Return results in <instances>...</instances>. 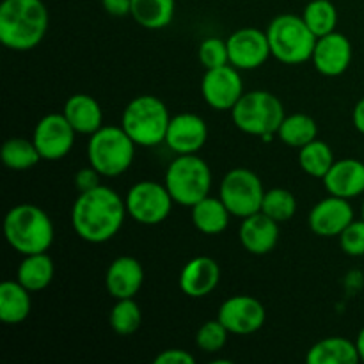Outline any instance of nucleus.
Here are the masks:
<instances>
[{
    "mask_svg": "<svg viewBox=\"0 0 364 364\" xmlns=\"http://www.w3.org/2000/svg\"><path fill=\"white\" fill-rule=\"evenodd\" d=\"M127 203L107 185L87 192H78L71 206V226L77 237L87 244L112 240L127 219Z\"/></svg>",
    "mask_w": 364,
    "mask_h": 364,
    "instance_id": "obj_1",
    "label": "nucleus"
},
{
    "mask_svg": "<svg viewBox=\"0 0 364 364\" xmlns=\"http://www.w3.org/2000/svg\"><path fill=\"white\" fill-rule=\"evenodd\" d=\"M50 16L43 0H4L0 4V43L28 52L45 39Z\"/></svg>",
    "mask_w": 364,
    "mask_h": 364,
    "instance_id": "obj_2",
    "label": "nucleus"
},
{
    "mask_svg": "<svg viewBox=\"0 0 364 364\" xmlns=\"http://www.w3.org/2000/svg\"><path fill=\"white\" fill-rule=\"evenodd\" d=\"M4 237L21 256L46 252L53 244L55 230L48 213L31 203L13 206L4 217Z\"/></svg>",
    "mask_w": 364,
    "mask_h": 364,
    "instance_id": "obj_3",
    "label": "nucleus"
},
{
    "mask_svg": "<svg viewBox=\"0 0 364 364\" xmlns=\"http://www.w3.org/2000/svg\"><path fill=\"white\" fill-rule=\"evenodd\" d=\"M171 114L166 103L153 95L135 96L121 114V127L142 148L166 142Z\"/></svg>",
    "mask_w": 364,
    "mask_h": 364,
    "instance_id": "obj_4",
    "label": "nucleus"
},
{
    "mask_svg": "<svg viewBox=\"0 0 364 364\" xmlns=\"http://www.w3.org/2000/svg\"><path fill=\"white\" fill-rule=\"evenodd\" d=\"M284 117L287 114L281 100L263 89L244 92L231 110V119L238 130L255 137H263L265 141L277 134Z\"/></svg>",
    "mask_w": 364,
    "mask_h": 364,
    "instance_id": "obj_5",
    "label": "nucleus"
},
{
    "mask_svg": "<svg viewBox=\"0 0 364 364\" xmlns=\"http://www.w3.org/2000/svg\"><path fill=\"white\" fill-rule=\"evenodd\" d=\"M212 181V169L198 153L176 155V159L167 166L164 176V185L173 201L187 208H192L196 203L210 196Z\"/></svg>",
    "mask_w": 364,
    "mask_h": 364,
    "instance_id": "obj_6",
    "label": "nucleus"
},
{
    "mask_svg": "<svg viewBox=\"0 0 364 364\" xmlns=\"http://www.w3.org/2000/svg\"><path fill=\"white\" fill-rule=\"evenodd\" d=\"M270 52L279 63L295 66L311 60L316 45V36L306 25L304 18L297 14H279L267 27Z\"/></svg>",
    "mask_w": 364,
    "mask_h": 364,
    "instance_id": "obj_7",
    "label": "nucleus"
},
{
    "mask_svg": "<svg viewBox=\"0 0 364 364\" xmlns=\"http://www.w3.org/2000/svg\"><path fill=\"white\" fill-rule=\"evenodd\" d=\"M135 142L123 127H102L89 135L87 160L103 178H116L127 173L135 159Z\"/></svg>",
    "mask_w": 364,
    "mask_h": 364,
    "instance_id": "obj_8",
    "label": "nucleus"
},
{
    "mask_svg": "<svg viewBox=\"0 0 364 364\" xmlns=\"http://www.w3.org/2000/svg\"><path fill=\"white\" fill-rule=\"evenodd\" d=\"M219 198L230 210V213L238 219L262 212L265 187L258 174L245 167H237L224 174L219 185Z\"/></svg>",
    "mask_w": 364,
    "mask_h": 364,
    "instance_id": "obj_9",
    "label": "nucleus"
},
{
    "mask_svg": "<svg viewBox=\"0 0 364 364\" xmlns=\"http://www.w3.org/2000/svg\"><path fill=\"white\" fill-rule=\"evenodd\" d=\"M124 203L128 217L142 226H156L164 223L171 215L174 205L166 185L153 180H142L132 185Z\"/></svg>",
    "mask_w": 364,
    "mask_h": 364,
    "instance_id": "obj_10",
    "label": "nucleus"
},
{
    "mask_svg": "<svg viewBox=\"0 0 364 364\" xmlns=\"http://www.w3.org/2000/svg\"><path fill=\"white\" fill-rule=\"evenodd\" d=\"M244 92V82H242L240 70L231 66V64L206 70L205 75H203V100L213 110H219V112L230 110L231 112Z\"/></svg>",
    "mask_w": 364,
    "mask_h": 364,
    "instance_id": "obj_11",
    "label": "nucleus"
},
{
    "mask_svg": "<svg viewBox=\"0 0 364 364\" xmlns=\"http://www.w3.org/2000/svg\"><path fill=\"white\" fill-rule=\"evenodd\" d=\"M75 139H77V132L64 117V114L43 116L36 123L34 134H32V141L41 159L50 160V162L64 159L73 149Z\"/></svg>",
    "mask_w": 364,
    "mask_h": 364,
    "instance_id": "obj_12",
    "label": "nucleus"
},
{
    "mask_svg": "<svg viewBox=\"0 0 364 364\" xmlns=\"http://www.w3.org/2000/svg\"><path fill=\"white\" fill-rule=\"evenodd\" d=\"M217 318L231 334L249 336L258 333L267 320L265 306L251 295H233L220 304Z\"/></svg>",
    "mask_w": 364,
    "mask_h": 364,
    "instance_id": "obj_13",
    "label": "nucleus"
},
{
    "mask_svg": "<svg viewBox=\"0 0 364 364\" xmlns=\"http://www.w3.org/2000/svg\"><path fill=\"white\" fill-rule=\"evenodd\" d=\"M226 41L230 64L240 71L258 70L272 55L267 31H259L255 27L238 28Z\"/></svg>",
    "mask_w": 364,
    "mask_h": 364,
    "instance_id": "obj_14",
    "label": "nucleus"
},
{
    "mask_svg": "<svg viewBox=\"0 0 364 364\" xmlns=\"http://www.w3.org/2000/svg\"><path fill=\"white\" fill-rule=\"evenodd\" d=\"M354 220V208L350 199L329 194L316 203L308 215V226L315 235L322 238L340 237L341 231Z\"/></svg>",
    "mask_w": 364,
    "mask_h": 364,
    "instance_id": "obj_15",
    "label": "nucleus"
},
{
    "mask_svg": "<svg viewBox=\"0 0 364 364\" xmlns=\"http://www.w3.org/2000/svg\"><path fill=\"white\" fill-rule=\"evenodd\" d=\"M208 139V127L201 116L181 112L171 117L166 134V144L176 155H194Z\"/></svg>",
    "mask_w": 364,
    "mask_h": 364,
    "instance_id": "obj_16",
    "label": "nucleus"
},
{
    "mask_svg": "<svg viewBox=\"0 0 364 364\" xmlns=\"http://www.w3.org/2000/svg\"><path fill=\"white\" fill-rule=\"evenodd\" d=\"M313 66L323 77H340L352 63V43L341 32H331L316 39Z\"/></svg>",
    "mask_w": 364,
    "mask_h": 364,
    "instance_id": "obj_17",
    "label": "nucleus"
},
{
    "mask_svg": "<svg viewBox=\"0 0 364 364\" xmlns=\"http://www.w3.org/2000/svg\"><path fill=\"white\" fill-rule=\"evenodd\" d=\"M220 267L210 256H196L188 259L178 277L181 294L191 299H205L219 287Z\"/></svg>",
    "mask_w": 364,
    "mask_h": 364,
    "instance_id": "obj_18",
    "label": "nucleus"
},
{
    "mask_svg": "<svg viewBox=\"0 0 364 364\" xmlns=\"http://www.w3.org/2000/svg\"><path fill=\"white\" fill-rule=\"evenodd\" d=\"M238 238L249 255L265 256L272 252L279 242V223L263 212L252 213L242 219Z\"/></svg>",
    "mask_w": 364,
    "mask_h": 364,
    "instance_id": "obj_19",
    "label": "nucleus"
},
{
    "mask_svg": "<svg viewBox=\"0 0 364 364\" xmlns=\"http://www.w3.org/2000/svg\"><path fill=\"white\" fill-rule=\"evenodd\" d=\"M144 284V269L134 256H119L105 272L107 294L112 299H134Z\"/></svg>",
    "mask_w": 364,
    "mask_h": 364,
    "instance_id": "obj_20",
    "label": "nucleus"
},
{
    "mask_svg": "<svg viewBox=\"0 0 364 364\" xmlns=\"http://www.w3.org/2000/svg\"><path fill=\"white\" fill-rule=\"evenodd\" d=\"M322 181L329 194L343 199L359 198L364 194V162L358 159L334 160Z\"/></svg>",
    "mask_w": 364,
    "mask_h": 364,
    "instance_id": "obj_21",
    "label": "nucleus"
},
{
    "mask_svg": "<svg viewBox=\"0 0 364 364\" xmlns=\"http://www.w3.org/2000/svg\"><path fill=\"white\" fill-rule=\"evenodd\" d=\"M64 117L80 135H92L103 127V110L98 100L85 92H77L66 100Z\"/></svg>",
    "mask_w": 364,
    "mask_h": 364,
    "instance_id": "obj_22",
    "label": "nucleus"
},
{
    "mask_svg": "<svg viewBox=\"0 0 364 364\" xmlns=\"http://www.w3.org/2000/svg\"><path fill=\"white\" fill-rule=\"evenodd\" d=\"M361 361L355 341L331 336L313 345L306 354L308 364H358Z\"/></svg>",
    "mask_w": 364,
    "mask_h": 364,
    "instance_id": "obj_23",
    "label": "nucleus"
},
{
    "mask_svg": "<svg viewBox=\"0 0 364 364\" xmlns=\"http://www.w3.org/2000/svg\"><path fill=\"white\" fill-rule=\"evenodd\" d=\"M31 291L20 281L7 279L0 284V320L6 326H18L31 315Z\"/></svg>",
    "mask_w": 364,
    "mask_h": 364,
    "instance_id": "obj_24",
    "label": "nucleus"
},
{
    "mask_svg": "<svg viewBox=\"0 0 364 364\" xmlns=\"http://www.w3.org/2000/svg\"><path fill=\"white\" fill-rule=\"evenodd\" d=\"M230 217L231 213L223 203V199L212 198V196H206L205 199L196 203L191 208V220L194 228L199 233L208 235V237L226 231Z\"/></svg>",
    "mask_w": 364,
    "mask_h": 364,
    "instance_id": "obj_25",
    "label": "nucleus"
},
{
    "mask_svg": "<svg viewBox=\"0 0 364 364\" xmlns=\"http://www.w3.org/2000/svg\"><path fill=\"white\" fill-rule=\"evenodd\" d=\"M176 13V0H132L135 23L148 31H162L169 27Z\"/></svg>",
    "mask_w": 364,
    "mask_h": 364,
    "instance_id": "obj_26",
    "label": "nucleus"
},
{
    "mask_svg": "<svg viewBox=\"0 0 364 364\" xmlns=\"http://www.w3.org/2000/svg\"><path fill=\"white\" fill-rule=\"evenodd\" d=\"M53 276H55V265H53V259L46 252L23 256L16 272V279L31 294L48 288L50 283L53 281Z\"/></svg>",
    "mask_w": 364,
    "mask_h": 364,
    "instance_id": "obj_27",
    "label": "nucleus"
},
{
    "mask_svg": "<svg viewBox=\"0 0 364 364\" xmlns=\"http://www.w3.org/2000/svg\"><path fill=\"white\" fill-rule=\"evenodd\" d=\"M276 135L283 144L301 149L302 146L315 141L318 135V124L308 114H290L284 117Z\"/></svg>",
    "mask_w": 364,
    "mask_h": 364,
    "instance_id": "obj_28",
    "label": "nucleus"
},
{
    "mask_svg": "<svg viewBox=\"0 0 364 364\" xmlns=\"http://www.w3.org/2000/svg\"><path fill=\"white\" fill-rule=\"evenodd\" d=\"M0 159L4 166L11 171H28L38 166L41 155L36 148L34 141H28L25 137H11L7 139L0 149Z\"/></svg>",
    "mask_w": 364,
    "mask_h": 364,
    "instance_id": "obj_29",
    "label": "nucleus"
},
{
    "mask_svg": "<svg viewBox=\"0 0 364 364\" xmlns=\"http://www.w3.org/2000/svg\"><path fill=\"white\" fill-rule=\"evenodd\" d=\"M334 164L333 149L327 142L315 139L299 149V166L308 176L323 180Z\"/></svg>",
    "mask_w": 364,
    "mask_h": 364,
    "instance_id": "obj_30",
    "label": "nucleus"
},
{
    "mask_svg": "<svg viewBox=\"0 0 364 364\" xmlns=\"http://www.w3.org/2000/svg\"><path fill=\"white\" fill-rule=\"evenodd\" d=\"M142 323V309L134 299H119L109 313V326L119 336H132Z\"/></svg>",
    "mask_w": 364,
    "mask_h": 364,
    "instance_id": "obj_31",
    "label": "nucleus"
},
{
    "mask_svg": "<svg viewBox=\"0 0 364 364\" xmlns=\"http://www.w3.org/2000/svg\"><path fill=\"white\" fill-rule=\"evenodd\" d=\"M306 25L311 28L316 38L331 34L336 31L338 23V9L331 0H311L304 7L302 13Z\"/></svg>",
    "mask_w": 364,
    "mask_h": 364,
    "instance_id": "obj_32",
    "label": "nucleus"
},
{
    "mask_svg": "<svg viewBox=\"0 0 364 364\" xmlns=\"http://www.w3.org/2000/svg\"><path fill=\"white\" fill-rule=\"evenodd\" d=\"M262 212L269 215L270 219L276 220V223H287L297 212V198L288 188H270V191H265Z\"/></svg>",
    "mask_w": 364,
    "mask_h": 364,
    "instance_id": "obj_33",
    "label": "nucleus"
},
{
    "mask_svg": "<svg viewBox=\"0 0 364 364\" xmlns=\"http://www.w3.org/2000/svg\"><path fill=\"white\" fill-rule=\"evenodd\" d=\"M230 334L219 318L206 320L196 333V347L206 354H217L226 347Z\"/></svg>",
    "mask_w": 364,
    "mask_h": 364,
    "instance_id": "obj_34",
    "label": "nucleus"
},
{
    "mask_svg": "<svg viewBox=\"0 0 364 364\" xmlns=\"http://www.w3.org/2000/svg\"><path fill=\"white\" fill-rule=\"evenodd\" d=\"M199 63L205 70H213L230 64V53H228V41L220 38H206L199 45L198 50Z\"/></svg>",
    "mask_w": 364,
    "mask_h": 364,
    "instance_id": "obj_35",
    "label": "nucleus"
},
{
    "mask_svg": "<svg viewBox=\"0 0 364 364\" xmlns=\"http://www.w3.org/2000/svg\"><path fill=\"white\" fill-rule=\"evenodd\" d=\"M341 251L345 255L352 256V258H361L364 256V219L361 217L359 220H352L340 237Z\"/></svg>",
    "mask_w": 364,
    "mask_h": 364,
    "instance_id": "obj_36",
    "label": "nucleus"
},
{
    "mask_svg": "<svg viewBox=\"0 0 364 364\" xmlns=\"http://www.w3.org/2000/svg\"><path fill=\"white\" fill-rule=\"evenodd\" d=\"M102 178V174H100L92 166L82 167V169L75 174V187H77L78 192L92 191V188L102 185V181H100Z\"/></svg>",
    "mask_w": 364,
    "mask_h": 364,
    "instance_id": "obj_37",
    "label": "nucleus"
},
{
    "mask_svg": "<svg viewBox=\"0 0 364 364\" xmlns=\"http://www.w3.org/2000/svg\"><path fill=\"white\" fill-rule=\"evenodd\" d=\"M196 358L181 348H167L155 358V364H194Z\"/></svg>",
    "mask_w": 364,
    "mask_h": 364,
    "instance_id": "obj_38",
    "label": "nucleus"
},
{
    "mask_svg": "<svg viewBox=\"0 0 364 364\" xmlns=\"http://www.w3.org/2000/svg\"><path fill=\"white\" fill-rule=\"evenodd\" d=\"M107 14L114 18H123L132 13V0H102Z\"/></svg>",
    "mask_w": 364,
    "mask_h": 364,
    "instance_id": "obj_39",
    "label": "nucleus"
},
{
    "mask_svg": "<svg viewBox=\"0 0 364 364\" xmlns=\"http://www.w3.org/2000/svg\"><path fill=\"white\" fill-rule=\"evenodd\" d=\"M352 123H354L355 130L364 135V98L355 103L354 112H352Z\"/></svg>",
    "mask_w": 364,
    "mask_h": 364,
    "instance_id": "obj_40",
    "label": "nucleus"
},
{
    "mask_svg": "<svg viewBox=\"0 0 364 364\" xmlns=\"http://www.w3.org/2000/svg\"><path fill=\"white\" fill-rule=\"evenodd\" d=\"M355 345H358V350H359V358L364 363V327L359 331L358 338H355Z\"/></svg>",
    "mask_w": 364,
    "mask_h": 364,
    "instance_id": "obj_41",
    "label": "nucleus"
},
{
    "mask_svg": "<svg viewBox=\"0 0 364 364\" xmlns=\"http://www.w3.org/2000/svg\"><path fill=\"white\" fill-rule=\"evenodd\" d=\"M361 215H363V219H364V201H363V210H361Z\"/></svg>",
    "mask_w": 364,
    "mask_h": 364,
    "instance_id": "obj_42",
    "label": "nucleus"
}]
</instances>
